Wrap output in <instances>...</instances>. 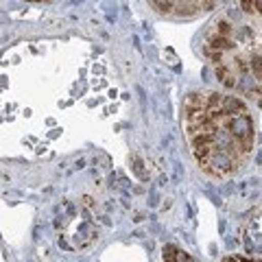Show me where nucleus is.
Here are the masks:
<instances>
[{
  "mask_svg": "<svg viewBox=\"0 0 262 262\" xmlns=\"http://www.w3.org/2000/svg\"><path fill=\"white\" fill-rule=\"evenodd\" d=\"M249 63V72L253 75V79H262V57L260 55H251Z\"/></svg>",
  "mask_w": 262,
  "mask_h": 262,
  "instance_id": "nucleus-5",
  "label": "nucleus"
},
{
  "mask_svg": "<svg viewBox=\"0 0 262 262\" xmlns=\"http://www.w3.org/2000/svg\"><path fill=\"white\" fill-rule=\"evenodd\" d=\"M134 164H136V166H134V168H136V173H138V177H140V179H146V177H149V175H146V170L142 168V166H144V164H142V160H140V158H136V160H134Z\"/></svg>",
  "mask_w": 262,
  "mask_h": 262,
  "instance_id": "nucleus-8",
  "label": "nucleus"
},
{
  "mask_svg": "<svg viewBox=\"0 0 262 262\" xmlns=\"http://www.w3.org/2000/svg\"><path fill=\"white\" fill-rule=\"evenodd\" d=\"M243 11L245 13H256V3H249V0H245V3H241Z\"/></svg>",
  "mask_w": 262,
  "mask_h": 262,
  "instance_id": "nucleus-9",
  "label": "nucleus"
},
{
  "mask_svg": "<svg viewBox=\"0 0 262 262\" xmlns=\"http://www.w3.org/2000/svg\"><path fill=\"white\" fill-rule=\"evenodd\" d=\"M238 46V42L232 37H223V35H216L214 31H210L208 33V37H206V48L208 51H216V53H232L234 48Z\"/></svg>",
  "mask_w": 262,
  "mask_h": 262,
  "instance_id": "nucleus-2",
  "label": "nucleus"
},
{
  "mask_svg": "<svg viewBox=\"0 0 262 262\" xmlns=\"http://www.w3.org/2000/svg\"><path fill=\"white\" fill-rule=\"evenodd\" d=\"M212 31L216 33V35H223V37H232L234 39V33H236V24L229 20V18H221V20H216L214 24H212Z\"/></svg>",
  "mask_w": 262,
  "mask_h": 262,
  "instance_id": "nucleus-4",
  "label": "nucleus"
},
{
  "mask_svg": "<svg viewBox=\"0 0 262 262\" xmlns=\"http://www.w3.org/2000/svg\"><path fill=\"white\" fill-rule=\"evenodd\" d=\"M186 262H192V260H190V258H188V260H186Z\"/></svg>",
  "mask_w": 262,
  "mask_h": 262,
  "instance_id": "nucleus-10",
  "label": "nucleus"
},
{
  "mask_svg": "<svg viewBox=\"0 0 262 262\" xmlns=\"http://www.w3.org/2000/svg\"><path fill=\"white\" fill-rule=\"evenodd\" d=\"M151 7H155V9L158 11H164V13H173V7H175V3H158V0H155V3H151Z\"/></svg>",
  "mask_w": 262,
  "mask_h": 262,
  "instance_id": "nucleus-7",
  "label": "nucleus"
},
{
  "mask_svg": "<svg viewBox=\"0 0 262 262\" xmlns=\"http://www.w3.org/2000/svg\"><path fill=\"white\" fill-rule=\"evenodd\" d=\"M225 127H227V134L234 138L236 142L245 140V138H251L253 136V120L243 114V116H234V118H227L225 120Z\"/></svg>",
  "mask_w": 262,
  "mask_h": 262,
  "instance_id": "nucleus-1",
  "label": "nucleus"
},
{
  "mask_svg": "<svg viewBox=\"0 0 262 262\" xmlns=\"http://www.w3.org/2000/svg\"><path fill=\"white\" fill-rule=\"evenodd\" d=\"M179 251H182V249H177L175 245H166V247H164V260H166V262H177Z\"/></svg>",
  "mask_w": 262,
  "mask_h": 262,
  "instance_id": "nucleus-6",
  "label": "nucleus"
},
{
  "mask_svg": "<svg viewBox=\"0 0 262 262\" xmlns=\"http://www.w3.org/2000/svg\"><path fill=\"white\" fill-rule=\"evenodd\" d=\"M208 110V94H188L184 98V112H199Z\"/></svg>",
  "mask_w": 262,
  "mask_h": 262,
  "instance_id": "nucleus-3",
  "label": "nucleus"
}]
</instances>
